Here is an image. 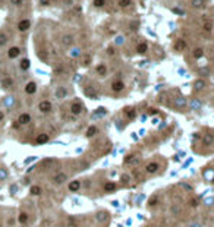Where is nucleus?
Wrapping results in <instances>:
<instances>
[{"label":"nucleus","mask_w":214,"mask_h":227,"mask_svg":"<svg viewBox=\"0 0 214 227\" xmlns=\"http://www.w3.org/2000/svg\"><path fill=\"white\" fill-rule=\"evenodd\" d=\"M74 41H75V38H74V35H72V34H66V35H63V37H62V40H60V43H62L63 47H70V46L74 44Z\"/></svg>","instance_id":"nucleus-1"},{"label":"nucleus","mask_w":214,"mask_h":227,"mask_svg":"<svg viewBox=\"0 0 214 227\" xmlns=\"http://www.w3.org/2000/svg\"><path fill=\"white\" fill-rule=\"evenodd\" d=\"M95 220L98 223H107V221L110 220V214L107 212V211H98L95 214Z\"/></svg>","instance_id":"nucleus-2"},{"label":"nucleus","mask_w":214,"mask_h":227,"mask_svg":"<svg viewBox=\"0 0 214 227\" xmlns=\"http://www.w3.org/2000/svg\"><path fill=\"white\" fill-rule=\"evenodd\" d=\"M81 111H82V104L79 101H75V103L70 104V113H72V115L78 116V115H81Z\"/></svg>","instance_id":"nucleus-3"},{"label":"nucleus","mask_w":214,"mask_h":227,"mask_svg":"<svg viewBox=\"0 0 214 227\" xmlns=\"http://www.w3.org/2000/svg\"><path fill=\"white\" fill-rule=\"evenodd\" d=\"M38 110H40L41 113H50V111H51V103L47 101V100L41 101V103L38 104Z\"/></svg>","instance_id":"nucleus-4"},{"label":"nucleus","mask_w":214,"mask_h":227,"mask_svg":"<svg viewBox=\"0 0 214 227\" xmlns=\"http://www.w3.org/2000/svg\"><path fill=\"white\" fill-rule=\"evenodd\" d=\"M123 88H125V84L122 82V81H113V84H112V91L113 92H120V91H123Z\"/></svg>","instance_id":"nucleus-5"},{"label":"nucleus","mask_w":214,"mask_h":227,"mask_svg":"<svg viewBox=\"0 0 214 227\" xmlns=\"http://www.w3.org/2000/svg\"><path fill=\"white\" fill-rule=\"evenodd\" d=\"M202 29H204L205 32H211V31H213V21L204 18V19H202Z\"/></svg>","instance_id":"nucleus-6"},{"label":"nucleus","mask_w":214,"mask_h":227,"mask_svg":"<svg viewBox=\"0 0 214 227\" xmlns=\"http://www.w3.org/2000/svg\"><path fill=\"white\" fill-rule=\"evenodd\" d=\"M29 26H31V22L28 21V19H22L19 24H18V29L19 31H26V29H29Z\"/></svg>","instance_id":"nucleus-7"},{"label":"nucleus","mask_w":214,"mask_h":227,"mask_svg":"<svg viewBox=\"0 0 214 227\" xmlns=\"http://www.w3.org/2000/svg\"><path fill=\"white\" fill-rule=\"evenodd\" d=\"M66 179H67V176H66L65 173H57V174L53 177V182L57 183V185H62L63 182H66Z\"/></svg>","instance_id":"nucleus-8"},{"label":"nucleus","mask_w":214,"mask_h":227,"mask_svg":"<svg viewBox=\"0 0 214 227\" xmlns=\"http://www.w3.org/2000/svg\"><path fill=\"white\" fill-rule=\"evenodd\" d=\"M157 170H158V164H157V163H148V164L145 166V171L150 173V174L156 173Z\"/></svg>","instance_id":"nucleus-9"},{"label":"nucleus","mask_w":214,"mask_h":227,"mask_svg":"<svg viewBox=\"0 0 214 227\" xmlns=\"http://www.w3.org/2000/svg\"><path fill=\"white\" fill-rule=\"evenodd\" d=\"M95 72L100 75V76H106V75H107V66H106L104 63H100V65L95 67Z\"/></svg>","instance_id":"nucleus-10"},{"label":"nucleus","mask_w":214,"mask_h":227,"mask_svg":"<svg viewBox=\"0 0 214 227\" xmlns=\"http://www.w3.org/2000/svg\"><path fill=\"white\" fill-rule=\"evenodd\" d=\"M35 91H37V84H35V82H28L26 87H25V92L26 94H34Z\"/></svg>","instance_id":"nucleus-11"},{"label":"nucleus","mask_w":214,"mask_h":227,"mask_svg":"<svg viewBox=\"0 0 214 227\" xmlns=\"http://www.w3.org/2000/svg\"><path fill=\"white\" fill-rule=\"evenodd\" d=\"M19 54H21V49H19V47H12V49L8 51L9 59H15V57H18Z\"/></svg>","instance_id":"nucleus-12"},{"label":"nucleus","mask_w":214,"mask_h":227,"mask_svg":"<svg viewBox=\"0 0 214 227\" xmlns=\"http://www.w3.org/2000/svg\"><path fill=\"white\" fill-rule=\"evenodd\" d=\"M79 187H81V182H79V180H74V182L69 183V191H70V192L79 191Z\"/></svg>","instance_id":"nucleus-13"},{"label":"nucleus","mask_w":214,"mask_h":227,"mask_svg":"<svg viewBox=\"0 0 214 227\" xmlns=\"http://www.w3.org/2000/svg\"><path fill=\"white\" fill-rule=\"evenodd\" d=\"M18 122H19L21 125H26V123L31 122V116L28 115V113H22V115L19 116V119H18Z\"/></svg>","instance_id":"nucleus-14"},{"label":"nucleus","mask_w":214,"mask_h":227,"mask_svg":"<svg viewBox=\"0 0 214 227\" xmlns=\"http://www.w3.org/2000/svg\"><path fill=\"white\" fill-rule=\"evenodd\" d=\"M185 49H186L185 40H177V41H176V44H174V50H176V51H182V50H185Z\"/></svg>","instance_id":"nucleus-15"},{"label":"nucleus","mask_w":214,"mask_h":227,"mask_svg":"<svg viewBox=\"0 0 214 227\" xmlns=\"http://www.w3.org/2000/svg\"><path fill=\"white\" fill-rule=\"evenodd\" d=\"M49 139H50V138H49L47 133H40L35 141H37V144H46V142H49Z\"/></svg>","instance_id":"nucleus-16"},{"label":"nucleus","mask_w":214,"mask_h":227,"mask_svg":"<svg viewBox=\"0 0 214 227\" xmlns=\"http://www.w3.org/2000/svg\"><path fill=\"white\" fill-rule=\"evenodd\" d=\"M204 87H205L204 79H197V81L194 82V90H195V91H201Z\"/></svg>","instance_id":"nucleus-17"},{"label":"nucleus","mask_w":214,"mask_h":227,"mask_svg":"<svg viewBox=\"0 0 214 227\" xmlns=\"http://www.w3.org/2000/svg\"><path fill=\"white\" fill-rule=\"evenodd\" d=\"M147 50H148V44H147V43H139V44L136 46V51L141 53V54H144Z\"/></svg>","instance_id":"nucleus-18"},{"label":"nucleus","mask_w":214,"mask_h":227,"mask_svg":"<svg viewBox=\"0 0 214 227\" xmlns=\"http://www.w3.org/2000/svg\"><path fill=\"white\" fill-rule=\"evenodd\" d=\"M104 191H106V192H115V191H116V183H113V182L106 183V185H104Z\"/></svg>","instance_id":"nucleus-19"},{"label":"nucleus","mask_w":214,"mask_h":227,"mask_svg":"<svg viewBox=\"0 0 214 227\" xmlns=\"http://www.w3.org/2000/svg\"><path fill=\"white\" fill-rule=\"evenodd\" d=\"M66 95H67V90L63 88V87H60V88L56 91V97H57V98H65Z\"/></svg>","instance_id":"nucleus-20"},{"label":"nucleus","mask_w":214,"mask_h":227,"mask_svg":"<svg viewBox=\"0 0 214 227\" xmlns=\"http://www.w3.org/2000/svg\"><path fill=\"white\" fill-rule=\"evenodd\" d=\"M13 85V79L12 78H5L3 81H2V87L3 88H10Z\"/></svg>","instance_id":"nucleus-21"},{"label":"nucleus","mask_w":214,"mask_h":227,"mask_svg":"<svg viewBox=\"0 0 214 227\" xmlns=\"http://www.w3.org/2000/svg\"><path fill=\"white\" fill-rule=\"evenodd\" d=\"M191 5H192L194 9H201L204 6V0H192Z\"/></svg>","instance_id":"nucleus-22"},{"label":"nucleus","mask_w":214,"mask_h":227,"mask_svg":"<svg viewBox=\"0 0 214 227\" xmlns=\"http://www.w3.org/2000/svg\"><path fill=\"white\" fill-rule=\"evenodd\" d=\"M19 66H21L22 70H28V69H29V60H28V59H22L21 63H19Z\"/></svg>","instance_id":"nucleus-23"},{"label":"nucleus","mask_w":214,"mask_h":227,"mask_svg":"<svg viewBox=\"0 0 214 227\" xmlns=\"http://www.w3.org/2000/svg\"><path fill=\"white\" fill-rule=\"evenodd\" d=\"M85 94L88 95V97H91V98H95L97 95H95V90L92 88V87H87L85 88Z\"/></svg>","instance_id":"nucleus-24"},{"label":"nucleus","mask_w":214,"mask_h":227,"mask_svg":"<svg viewBox=\"0 0 214 227\" xmlns=\"http://www.w3.org/2000/svg\"><path fill=\"white\" fill-rule=\"evenodd\" d=\"M95 133H97V128H95V126H90L85 135H87V138H92Z\"/></svg>","instance_id":"nucleus-25"},{"label":"nucleus","mask_w":214,"mask_h":227,"mask_svg":"<svg viewBox=\"0 0 214 227\" xmlns=\"http://www.w3.org/2000/svg\"><path fill=\"white\" fill-rule=\"evenodd\" d=\"M117 5L120 8H128L132 5V0H117Z\"/></svg>","instance_id":"nucleus-26"},{"label":"nucleus","mask_w":214,"mask_h":227,"mask_svg":"<svg viewBox=\"0 0 214 227\" xmlns=\"http://www.w3.org/2000/svg\"><path fill=\"white\" fill-rule=\"evenodd\" d=\"M29 192H31L32 195H40V194H41V187H40V186H32V187L29 189Z\"/></svg>","instance_id":"nucleus-27"},{"label":"nucleus","mask_w":214,"mask_h":227,"mask_svg":"<svg viewBox=\"0 0 214 227\" xmlns=\"http://www.w3.org/2000/svg\"><path fill=\"white\" fill-rule=\"evenodd\" d=\"M92 5H94L95 8H104V6H106V0H94Z\"/></svg>","instance_id":"nucleus-28"},{"label":"nucleus","mask_w":214,"mask_h":227,"mask_svg":"<svg viewBox=\"0 0 214 227\" xmlns=\"http://www.w3.org/2000/svg\"><path fill=\"white\" fill-rule=\"evenodd\" d=\"M129 180H131L129 174H122V176H120V183L126 185V183H129Z\"/></svg>","instance_id":"nucleus-29"},{"label":"nucleus","mask_w":214,"mask_h":227,"mask_svg":"<svg viewBox=\"0 0 214 227\" xmlns=\"http://www.w3.org/2000/svg\"><path fill=\"white\" fill-rule=\"evenodd\" d=\"M28 221V215L25 214V212H21V215H19V223L21 224H25Z\"/></svg>","instance_id":"nucleus-30"},{"label":"nucleus","mask_w":214,"mask_h":227,"mask_svg":"<svg viewBox=\"0 0 214 227\" xmlns=\"http://www.w3.org/2000/svg\"><path fill=\"white\" fill-rule=\"evenodd\" d=\"M8 43V35L6 34H0V46H5Z\"/></svg>","instance_id":"nucleus-31"},{"label":"nucleus","mask_w":214,"mask_h":227,"mask_svg":"<svg viewBox=\"0 0 214 227\" xmlns=\"http://www.w3.org/2000/svg\"><path fill=\"white\" fill-rule=\"evenodd\" d=\"M125 113H126V116H128L129 119H133V117H135V110H133V108H128Z\"/></svg>","instance_id":"nucleus-32"},{"label":"nucleus","mask_w":214,"mask_h":227,"mask_svg":"<svg viewBox=\"0 0 214 227\" xmlns=\"http://www.w3.org/2000/svg\"><path fill=\"white\" fill-rule=\"evenodd\" d=\"M202 54H204V51H202V49H195V50H194V56H195L197 59H199V57H202Z\"/></svg>","instance_id":"nucleus-33"},{"label":"nucleus","mask_w":214,"mask_h":227,"mask_svg":"<svg viewBox=\"0 0 214 227\" xmlns=\"http://www.w3.org/2000/svg\"><path fill=\"white\" fill-rule=\"evenodd\" d=\"M8 177V170L6 169H0V180H5Z\"/></svg>","instance_id":"nucleus-34"},{"label":"nucleus","mask_w":214,"mask_h":227,"mask_svg":"<svg viewBox=\"0 0 214 227\" xmlns=\"http://www.w3.org/2000/svg\"><path fill=\"white\" fill-rule=\"evenodd\" d=\"M202 141H204V144H205V145H210V144L213 142V135H207V136H204V139H202Z\"/></svg>","instance_id":"nucleus-35"},{"label":"nucleus","mask_w":214,"mask_h":227,"mask_svg":"<svg viewBox=\"0 0 214 227\" xmlns=\"http://www.w3.org/2000/svg\"><path fill=\"white\" fill-rule=\"evenodd\" d=\"M79 54H81L79 49H72V50H70V56H72V57H78Z\"/></svg>","instance_id":"nucleus-36"},{"label":"nucleus","mask_w":214,"mask_h":227,"mask_svg":"<svg viewBox=\"0 0 214 227\" xmlns=\"http://www.w3.org/2000/svg\"><path fill=\"white\" fill-rule=\"evenodd\" d=\"M185 104H186L185 98H177V100H176V106H177V107H183Z\"/></svg>","instance_id":"nucleus-37"},{"label":"nucleus","mask_w":214,"mask_h":227,"mask_svg":"<svg viewBox=\"0 0 214 227\" xmlns=\"http://www.w3.org/2000/svg\"><path fill=\"white\" fill-rule=\"evenodd\" d=\"M123 43H125V37L123 35L116 37V44H123Z\"/></svg>","instance_id":"nucleus-38"},{"label":"nucleus","mask_w":214,"mask_h":227,"mask_svg":"<svg viewBox=\"0 0 214 227\" xmlns=\"http://www.w3.org/2000/svg\"><path fill=\"white\" fill-rule=\"evenodd\" d=\"M90 62H91V56L88 54V56H84V65H90Z\"/></svg>","instance_id":"nucleus-39"},{"label":"nucleus","mask_w":214,"mask_h":227,"mask_svg":"<svg viewBox=\"0 0 214 227\" xmlns=\"http://www.w3.org/2000/svg\"><path fill=\"white\" fill-rule=\"evenodd\" d=\"M10 3H12V5H15V6H19V5H22V3H24V0H10Z\"/></svg>","instance_id":"nucleus-40"},{"label":"nucleus","mask_w":214,"mask_h":227,"mask_svg":"<svg viewBox=\"0 0 214 227\" xmlns=\"http://www.w3.org/2000/svg\"><path fill=\"white\" fill-rule=\"evenodd\" d=\"M115 49H112V47H109V49H107V54H109V56H115Z\"/></svg>","instance_id":"nucleus-41"},{"label":"nucleus","mask_w":214,"mask_h":227,"mask_svg":"<svg viewBox=\"0 0 214 227\" xmlns=\"http://www.w3.org/2000/svg\"><path fill=\"white\" fill-rule=\"evenodd\" d=\"M181 186H183V187L186 189V191H191V189H192V186H189V185H186V183H182Z\"/></svg>","instance_id":"nucleus-42"},{"label":"nucleus","mask_w":214,"mask_h":227,"mask_svg":"<svg viewBox=\"0 0 214 227\" xmlns=\"http://www.w3.org/2000/svg\"><path fill=\"white\" fill-rule=\"evenodd\" d=\"M192 107L194 108H199V101H194L192 103Z\"/></svg>","instance_id":"nucleus-43"},{"label":"nucleus","mask_w":214,"mask_h":227,"mask_svg":"<svg viewBox=\"0 0 214 227\" xmlns=\"http://www.w3.org/2000/svg\"><path fill=\"white\" fill-rule=\"evenodd\" d=\"M191 205L197 207V205H198V199H195V198H194V199H191Z\"/></svg>","instance_id":"nucleus-44"},{"label":"nucleus","mask_w":214,"mask_h":227,"mask_svg":"<svg viewBox=\"0 0 214 227\" xmlns=\"http://www.w3.org/2000/svg\"><path fill=\"white\" fill-rule=\"evenodd\" d=\"M201 73H202V75H204V73H205V75H208V69H204V70H201Z\"/></svg>","instance_id":"nucleus-45"},{"label":"nucleus","mask_w":214,"mask_h":227,"mask_svg":"<svg viewBox=\"0 0 214 227\" xmlns=\"http://www.w3.org/2000/svg\"><path fill=\"white\" fill-rule=\"evenodd\" d=\"M3 117H5V115H3L2 111H0V120H3Z\"/></svg>","instance_id":"nucleus-46"}]
</instances>
